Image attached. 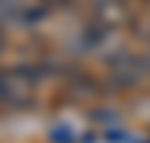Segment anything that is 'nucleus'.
<instances>
[{
    "label": "nucleus",
    "mask_w": 150,
    "mask_h": 143,
    "mask_svg": "<svg viewBox=\"0 0 150 143\" xmlns=\"http://www.w3.org/2000/svg\"><path fill=\"white\" fill-rule=\"evenodd\" d=\"M32 80L35 73L32 70H13V73H0V102H29V92H32Z\"/></svg>",
    "instance_id": "1"
}]
</instances>
